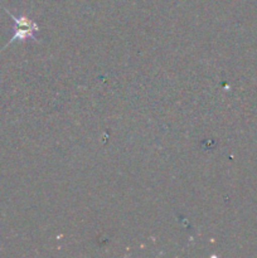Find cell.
<instances>
[{"mask_svg": "<svg viewBox=\"0 0 257 258\" xmlns=\"http://www.w3.org/2000/svg\"><path fill=\"white\" fill-rule=\"evenodd\" d=\"M4 10L10 15V18H12L15 23L14 35H13L12 39L8 42V44H10V43L14 42V40H27V39L37 40V38L34 37V33L38 32L39 28H38V24L34 22V20L25 17V15H14L12 12L5 9V8Z\"/></svg>", "mask_w": 257, "mask_h": 258, "instance_id": "1", "label": "cell"}]
</instances>
